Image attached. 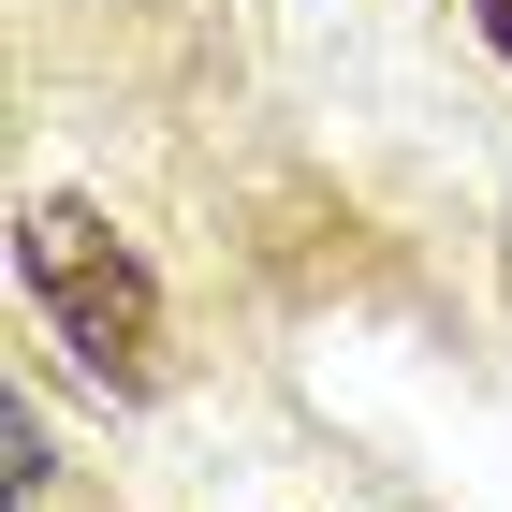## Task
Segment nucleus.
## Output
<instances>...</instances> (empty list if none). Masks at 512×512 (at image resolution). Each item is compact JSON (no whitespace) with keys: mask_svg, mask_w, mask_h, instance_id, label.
I'll return each instance as SVG.
<instances>
[{"mask_svg":"<svg viewBox=\"0 0 512 512\" xmlns=\"http://www.w3.org/2000/svg\"><path fill=\"white\" fill-rule=\"evenodd\" d=\"M469 30L498 44V74H512V0H469Z\"/></svg>","mask_w":512,"mask_h":512,"instance_id":"f03ea898","label":"nucleus"},{"mask_svg":"<svg viewBox=\"0 0 512 512\" xmlns=\"http://www.w3.org/2000/svg\"><path fill=\"white\" fill-rule=\"evenodd\" d=\"M15 293H30V322L74 352L88 395H161L176 308H161L147 249H132L88 191H30V205H15Z\"/></svg>","mask_w":512,"mask_h":512,"instance_id":"f257e3e1","label":"nucleus"}]
</instances>
